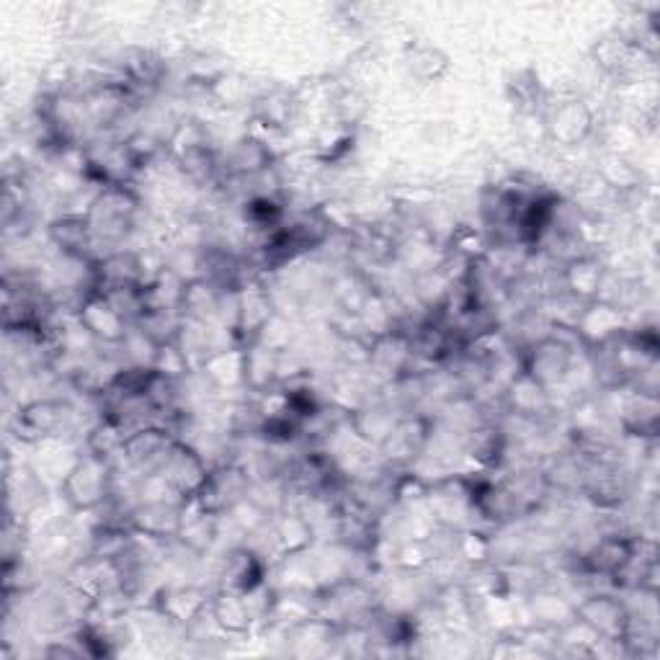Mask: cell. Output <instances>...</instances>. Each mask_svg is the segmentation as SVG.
Instances as JSON below:
<instances>
[{
  "mask_svg": "<svg viewBox=\"0 0 660 660\" xmlns=\"http://www.w3.org/2000/svg\"><path fill=\"white\" fill-rule=\"evenodd\" d=\"M276 539L284 552H302L312 542V526L300 516H284L276 526Z\"/></svg>",
  "mask_w": 660,
  "mask_h": 660,
  "instance_id": "cell-14",
  "label": "cell"
},
{
  "mask_svg": "<svg viewBox=\"0 0 660 660\" xmlns=\"http://www.w3.org/2000/svg\"><path fill=\"white\" fill-rule=\"evenodd\" d=\"M271 320V302L261 292H245L238 305V325L251 333H261Z\"/></svg>",
  "mask_w": 660,
  "mask_h": 660,
  "instance_id": "cell-12",
  "label": "cell"
},
{
  "mask_svg": "<svg viewBox=\"0 0 660 660\" xmlns=\"http://www.w3.org/2000/svg\"><path fill=\"white\" fill-rule=\"evenodd\" d=\"M207 609V599L194 588H178V591L163 593L160 601V617L171 622H194Z\"/></svg>",
  "mask_w": 660,
  "mask_h": 660,
  "instance_id": "cell-9",
  "label": "cell"
},
{
  "mask_svg": "<svg viewBox=\"0 0 660 660\" xmlns=\"http://www.w3.org/2000/svg\"><path fill=\"white\" fill-rule=\"evenodd\" d=\"M498 452H501V436H498V431H477L472 436L470 457H475L477 462L488 465L490 459L498 457Z\"/></svg>",
  "mask_w": 660,
  "mask_h": 660,
  "instance_id": "cell-16",
  "label": "cell"
},
{
  "mask_svg": "<svg viewBox=\"0 0 660 660\" xmlns=\"http://www.w3.org/2000/svg\"><path fill=\"white\" fill-rule=\"evenodd\" d=\"M591 127H593V114L588 111L586 104H581V101H565L563 106H557V109L552 111L550 124H547L550 135L555 137V140L563 142V145H575V142H581L583 137L591 132Z\"/></svg>",
  "mask_w": 660,
  "mask_h": 660,
  "instance_id": "cell-5",
  "label": "cell"
},
{
  "mask_svg": "<svg viewBox=\"0 0 660 660\" xmlns=\"http://www.w3.org/2000/svg\"><path fill=\"white\" fill-rule=\"evenodd\" d=\"M570 369V351L563 343L544 341L534 349L532 367H529V377H534L539 385H550L555 379L565 377Z\"/></svg>",
  "mask_w": 660,
  "mask_h": 660,
  "instance_id": "cell-8",
  "label": "cell"
},
{
  "mask_svg": "<svg viewBox=\"0 0 660 660\" xmlns=\"http://www.w3.org/2000/svg\"><path fill=\"white\" fill-rule=\"evenodd\" d=\"M488 550L490 544L485 542L483 534H467V537L462 539V552H465L470 560H483V557H488Z\"/></svg>",
  "mask_w": 660,
  "mask_h": 660,
  "instance_id": "cell-17",
  "label": "cell"
},
{
  "mask_svg": "<svg viewBox=\"0 0 660 660\" xmlns=\"http://www.w3.org/2000/svg\"><path fill=\"white\" fill-rule=\"evenodd\" d=\"M225 586L227 591L235 593H248L253 588L261 586V565L251 552H235L227 563L225 573Z\"/></svg>",
  "mask_w": 660,
  "mask_h": 660,
  "instance_id": "cell-10",
  "label": "cell"
},
{
  "mask_svg": "<svg viewBox=\"0 0 660 660\" xmlns=\"http://www.w3.org/2000/svg\"><path fill=\"white\" fill-rule=\"evenodd\" d=\"M410 73L423 80H436L447 70V55L436 47H418L408 57Z\"/></svg>",
  "mask_w": 660,
  "mask_h": 660,
  "instance_id": "cell-15",
  "label": "cell"
},
{
  "mask_svg": "<svg viewBox=\"0 0 660 660\" xmlns=\"http://www.w3.org/2000/svg\"><path fill=\"white\" fill-rule=\"evenodd\" d=\"M62 421V410L49 400H34L24 405L16 416V434L24 441H44L57 431Z\"/></svg>",
  "mask_w": 660,
  "mask_h": 660,
  "instance_id": "cell-4",
  "label": "cell"
},
{
  "mask_svg": "<svg viewBox=\"0 0 660 660\" xmlns=\"http://www.w3.org/2000/svg\"><path fill=\"white\" fill-rule=\"evenodd\" d=\"M62 493L75 508H93L109 495V475L101 459L93 457L91 462H78L68 477L62 480Z\"/></svg>",
  "mask_w": 660,
  "mask_h": 660,
  "instance_id": "cell-2",
  "label": "cell"
},
{
  "mask_svg": "<svg viewBox=\"0 0 660 660\" xmlns=\"http://www.w3.org/2000/svg\"><path fill=\"white\" fill-rule=\"evenodd\" d=\"M212 617L214 622L220 624L222 630L230 632V635H243L253 627L256 622V614H253L251 604L245 599V593L227 591L222 593L220 599L212 604Z\"/></svg>",
  "mask_w": 660,
  "mask_h": 660,
  "instance_id": "cell-7",
  "label": "cell"
},
{
  "mask_svg": "<svg viewBox=\"0 0 660 660\" xmlns=\"http://www.w3.org/2000/svg\"><path fill=\"white\" fill-rule=\"evenodd\" d=\"M91 220L86 217H80V214H68V217H62V220L52 222L49 227V235L55 240L60 248L65 251H75V248H86L88 240H91Z\"/></svg>",
  "mask_w": 660,
  "mask_h": 660,
  "instance_id": "cell-11",
  "label": "cell"
},
{
  "mask_svg": "<svg viewBox=\"0 0 660 660\" xmlns=\"http://www.w3.org/2000/svg\"><path fill=\"white\" fill-rule=\"evenodd\" d=\"M568 287L581 297H591L601 289V266L591 258H578L568 269Z\"/></svg>",
  "mask_w": 660,
  "mask_h": 660,
  "instance_id": "cell-13",
  "label": "cell"
},
{
  "mask_svg": "<svg viewBox=\"0 0 660 660\" xmlns=\"http://www.w3.org/2000/svg\"><path fill=\"white\" fill-rule=\"evenodd\" d=\"M581 622H586L591 630L606 637H619L627 630V614H624L622 604L609 596H593L591 601L581 606Z\"/></svg>",
  "mask_w": 660,
  "mask_h": 660,
  "instance_id": "cell-6",
  "label": "cell"
},
{
  "mask_svg": "<svg viewBox=\"0 0 660 660\" xmlns=\"http://www.w3.org/2000/svg\"><path fill=\"white\" fill-rule=\"evenodd\" d=\"M160 475L176 488L178 495H184V498L186 495L194 498L209 477L207 467H204V462L199 459V454L191 452L184 444H178V441H173L168 452H165L163 462H160Z\"/></svg>",
  "mask_w": 660,
  "mask_h": 660,
  "instance_id": "cell-1",
  "label": "cell"
},
{
  "mask_svg": "<svg viewBox=\"0 0 660 660\" xmlns=\"http://www.w3.org/2000/svg\"><path fill=\"white\" fill-rule=\"evenodd\" d=\"M80 323L86 325L88 333L104 338V341H122L127 336V320L122 312L106 300L104 294H93L80 307Z\"/></svg>",
  "mask_w": 660,
  "mask_h": 660,
  "instance_id": "cell-3",
  "label": "cell"
}]
</instances>
